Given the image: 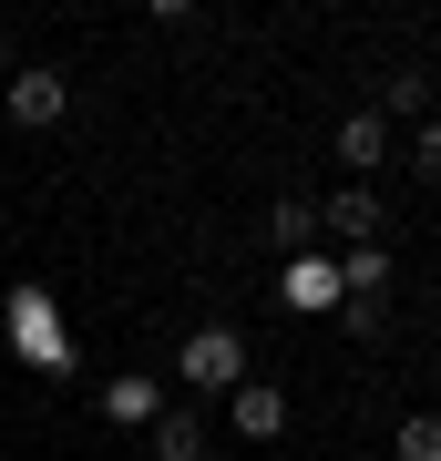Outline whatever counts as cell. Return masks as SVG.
Returning a JSON list of instances; mask_svg holds the SVG:
<instances>
[{
	"mask_svg": "<svg viewBox=\"0 0 441 461\" xmlns=\"http://www.w3.org/2000/svg\"><path fill=\"white\" fill-rule=\"evenodd\" d=\"M288 308H308V318H318V308H339V267H328L318 247H308V257H288Z\"/></svg>",
	"mask_w": 441,
	"mask_h": 461,
	"instance_id": "cell-7",
	"label": "cell"
},
{
	"mask_svg": "<svg viewBox=\"0 0 441 461\" xmlns=\"http://www.w3.org/2000/svg\"><path fill=\"white\" fill-rule=\"evenodd\" d=\"M390 451H400V461H441V411H410Z\"/></svg>",
	"mask_w": 441,
	"mask_h": 461,
	"instance_id": "cell-12",
	"label": "cell"
},
{
	"mask_svg": "<svg viewBox=\"0 0 441 461\" xmlns=\"http://www.w3.org/2000/svg\"><path fill=\"white\" fill-rule=\"evenodd\" d=\"M410 165H421V175L441 185V123H421V144H410Z\"/></svg>",
	"mask_w": 441,
	"mask_h": 461,
	"instance_id": "cell-13",
	"label": "cell"
},
{
	"mask_svg": "<svg viewBox=\"0 0 441 461\" xmlns=\"http://www.w3.org/2000/svg\"><path fill=\"white\" fill-rule=\"evenodd\" d=\"M370 113H380V123H410V113H431V83H421V72H390Z\"/></svg>",
	"mask_w": 441,
	"mask_h": 461,
	"instance_id": "cell-10",
	"label": "cell"
},
{
	"mask_svg": "<svg viewBox=\"0 0 441 461\" xmlns=\"http://www.w3.org/2000/svg\"><path fill=\"white\" fill-rule=\"evenodd\" d=\"M11 339H21L32 369H72V339H62V318H51L41 287H11Z\"/></svg>",
	"mask_w": 441,
	"mask_h": 461,
	"instance_id": "cell-1",
	"label": "cell"
},
{
	"mask_svg": "<svg viewBox=\"0 0 441 461\" xmlns=\"http://www.w3.org/2000/svg\"><path fill=\"white\" fill-rule=\"evenodd\" d=\"M62 103H72V83H62V72H51V62H21L11 72V93H0V113H11V123H62Z\"/></svg>",
	"mask_w": 441,
	"mask_h": 461,
	"instance_id": "cell-3",
	"label": "cell"
},
{
	"mask_svg": "<svg viewBox=\"0 0 441 461\" xmlns=\"http://www.w3.org/2000/svg\"><path fill=\"white\" fill-rule=\"evenodd\" d=\"M175 369H185V390H236V379H246V339L236 329H196L175 348Z\"/></svg>",
	"mask_w": 441,
	"mask_h": 461,
	"instance_id": "cell-2",
	"label": "cell"
},
{
	"mask_svg": "<svg viewBox=\"0 0 441 461\" xmlns=\"http://www.w3.org/2000/svg\"><path fill=\"white\" fill-rule=\"evenodd\" d=\"M431 379H441V359H431Z\"/></svg>",
	"mask_w": 441,
	"mask_h": 461,
	"instance_id": "cell-15",
	"label": "cell"
},
{
	"mask_svg": "<svg viewBox=\"0 0 441 461\" xmlns=\"http://www.w3.org/2000/svg\"><path fill=\"white\" fill-rule=\"evenodd\" d=\"M103 420H114V430H154V420H164V390H154L144 369H124L114 390H103Z\"/></svg>",
	"mask_w": 441,
	"mask_h": 461,
	"instance_id": "cell-5",
	"label": "cell"
},
{
	"mask_svg": "<svg viewBox=\"0 0 441 461\" xmlns=\"http://www.w3.org/2000/svg\"><path fill=\"white\" fill-rule=\"evenodd\" d=\"M144 441H154V461H206V420H196V411H164Z\"/></svg>",
	"mask_w": 441,
	"mask_h": 461,
	"instance_id": "cell-9",
	"label": "cell"
},
{
	"mask_svg": "<svg viewBox=\"0 0 441 461\" xmlns=\"http://www.w3.org/2000/svg\"><path fill=\"white\" fill-rule=\"evenodd\" d=\"M0 72H11V41H0Z\"/></svg>",
	"mask_w": 441,
	"mask_h": 461,
	"instance_id": "cell-14",
	"label": "cell"
},
{
	"mask_svg": "<svg viewBox=\"0 0 441 461\" xmlns=\"http://www.w3.org/2000/svg\"><path fill=\"white\" fill-rule=\"evenodd\" d=\"M318 226L349 236V247H370V236H380V195H370V185H339V195L318 205Z\"/></svg>",
	"mask_w": 441,
	"mask_h": 461,
	"instance_id": "cell-6",
	"label": "cell"
},
{
	"mask_svg": "<svg viewBox=\"0 0 441 461\" xmlns=\"http://www.w3.org/2000/svg\"><path fill=\"white\" fill-rule=\"evenodd\" d=\"M226 420L246 430V441H278V430H288V400L267 390V379H236V390H226Z\"/></svg>",
	"mask_w": 441,
	"mask_h": 461,
	"instance_id": "cell-4",
	"label": "cell"
},
{
	"mask_svg": "<svg viewBox=\"0 0 441 461\" xmlns=\"http://www.w3.org/2000/svg\"><path fill=\"white\" fill-rule=\"evenodd\" d=\"M339 165H360V175L390 165V123H380V113H349V123H339Z\"/></svg>",
	"mask_w": 441,
	"mask_h": 461,
	"instance_id": "cell-8",
	"label": "cell"
},
{
	"mask_svg": "<svg viewBox=\"0 0 441 461\" xmlns=\"http://www.w3.org/2000/svg\"><path fill=\"white\" fill-rule=\"evenodd\" d=\"M267 236L308 257V236H318V205H308V195H278V205H267Z\"/></svg>",
	"mask_w": 441,
	"mask_h": 461,
	"instance_id": "cell-11",
	"label": "cell"
}]
</instances>
